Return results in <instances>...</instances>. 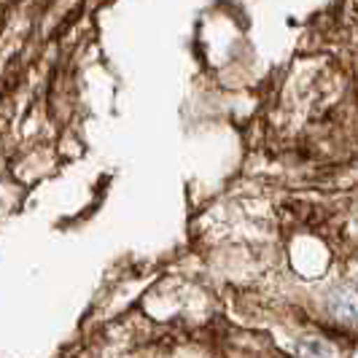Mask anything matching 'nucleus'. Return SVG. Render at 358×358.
I'll return each mask as SVG.
<instances>
[{
  "instance_id": "1",
  "label": "nucleus",
  "mask_w": 358,
  "mask_h": 358,
  "mask_svg": "<svg viewBox=\"0 0 358 358\" xmlns=\"http://www.w3.org/2000/svg\"><path fill=\"white\" fill-rule=\"evenodd\" d=\"M331 310L342 321H358V291L342 288L331 296Z\"/></svg>"
},
{
  "instance_id": "2",
  "label": "nucleus",
  "mask_w": 358,
  "mask_h": 358,
  "mask_svg": "<svg viewBox=\"0 0 358 358\" xmlns=\"http://www.w3.org/2000/svg\"><path fill=\"white\" fill-rule=\"evenodd\" d=\"M299 350H302V358H337L334 348L323 340H305Z\"/></svg>"
}]
</instances>
